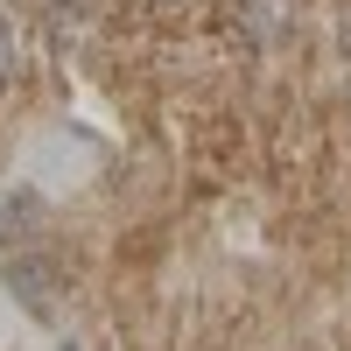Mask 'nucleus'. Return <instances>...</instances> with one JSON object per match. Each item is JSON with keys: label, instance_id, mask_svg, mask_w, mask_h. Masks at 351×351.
I'll list each match as a JSON object with an SVG mask.
<instances>
[{"label": "nucleus", "instance_id": "1", "mask_svg": "<svg viewBox=\"0 0 351 351\" xmlns=\"http://www.w3.org/2000/svg\"><path fill=\"white\" fill-rule=\"evenodd\" d=\"M239 21H246L253 43H274L288 28V0H239Z\"/></svg>", "mask_w": 351, "mask_h": 351}, {"label": "nucleus", "instance_id": "2", "mask_svg": "<svg viewBox=\"0 0 351 351\" xmlns=\"http://www.w3.org/2000/svg\"><path fill=\"white\" fill-rule=\"evenodd\" d=\"M8 274H14V295H21L28 309H43V302H49V281H36V267H28V260H21V267H8Z\"/></svg>", "mask_w": 351, "mask_h": 351}, {"label": "nucleus", "instance_id": "3", "mask_svg": "<svg viewBox=\"0 0 351 351\" xmlns=\"http://www.w3.org/2000/svg\"><path fill=\"white\" fill-rule=\"evenodd\" d=\"M84 28V14H71V8H56L49 14V36H56V49H71V36Z\"/></svg>", "mask_w": 351, "mask_h": 351}, {"label": "nucleus", "instance_id": "4", "mask_svg": "<svg viewBox=\"0 0 351 351\" xmlns=\"http://www.w3.org/2000/svg\"><path fill=\"white\" fill-rule=\"evenodd\" d=\"M8 77H14V28L0 21V84H8Z\"/></svg>", "mask_w": 351, "mask_h": 351}]
</instances>
